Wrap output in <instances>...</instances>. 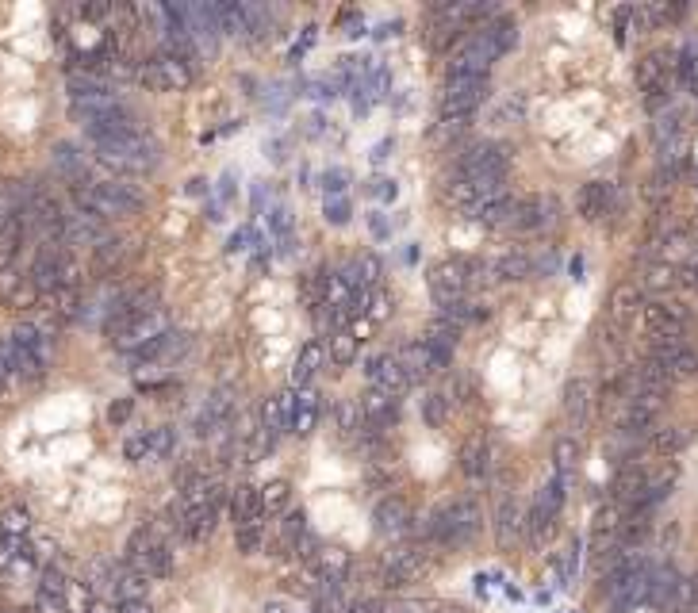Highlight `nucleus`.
<instances>
[{"instance_id": "obj_1", "label": "nucleus", "mask_w": 698, "mask_h": 613, "mask_svg": "<svg viewBox=\"0 0 698 613\" xmlns=\"http://www.w3.org/2000/svg\"><path fill=\"white\" fill-rule=\"evenodd\" d=\"M77 211H89L96 219H116V215H135L142 207V192L127 181H89L73 188Z\"/></svg>"}, {"instance_id": "obj_2", "label": "nucleus", "mask_w": 698, "mask_h": 613, "mask_svg": "<svg viewBox=\"0 0 698 613\" xmlns=\"http://www.w3.org/2000/svg\"><path fill=\"white\" fill-rule=\"evenodd\" d=\"M93 146H96V161H100V165H108V169H116V173H131V177L150 173V169L162 161V146L146 135V131L108 138V142H93Z\"/></svg>"}, {"instance_id": "obj_3", "label": "nucleus", "mask_w": 698, "mask_h": 613, "mask_svg": "<svg viewBox=\"0 0 698 613\" xmlns=\"http://www.w3.org/2000/svg\"><path fill=\"white\" fill-rule=\"evenodd\" d=\"M480 529V506L476 499H453L442 502L430 522H426V541L438 548H461L472 541V533Z\"/></svg>"}, {"instance_id": "obj_4", "label": "nucleus", "mask_w": 698, "mask_h": 613, "mask_svg": "<svg viewBox=\"0 0 698 613\" xmlns=\"http://www.w3.org/2000/svg\"><path fill=\"white\" fill-rule=\"evenodd\" d=\"M139 81L150 92H181L192 85V62L162 50V54H154V58L139 69Z\"/></svg>"}, {"instance_id": "obj_5", "label": "nucleus", "mask_w": 698, "mask_h": 613, "mask_svg": "<svg viewBox=\"0 0 698 613\" xmlns=\"http://www.w3.org/2000/svg\"><path fill=\"white\" fill-rule=\"evenodd\" d=\"M645 330H649L652 341H683V330L691 326V311L675 299H652L645 303Z\"/></svg>"}, {"instance_id": "obj_6", "label": "nucleus", "mask_w": 698, "mask_h": 613, "mask_svg": "<svg viewBox=\"0 0 698 613\" xmlns=\"http://www.w3.org/2000/svg\"><path fill=\"white\" fill-rule=\"evenodd\" d=\"M507 165H511V150L503 142H480V146L465 150L461 177H468V181H503Z\"/></svg>"}, {"instance_id": "obj_7", "label": "nucleus", "mask_w": 698, "mask_h": 613, "mask_svg": "<svg viewBox=\"0 0 698 613\" xmlns=\"http://www.w3.org/2000/svg\"><path fill=\"white\" fill-rule=\"evenodd\" d=\"M488 100V81L484 77H461V81H445L442 92V119L465 123Z\"/></svg>"}, {"instance_id": "obj_8", "label": "nucleus", "mask_w": 698, "mask_h": 613, "mask_svg": "<svg viewBox=\"0 0 698 613\" xmlns=\"http://www.w3.org/2000/svg\"><path fill=\"white\" fill-rule=\"evenodd\" d=\"M169 334V315H165L162 307L158 311H150V315H142L135 318V322H127L119 334H112V345H116L119 353H139V349H146L150 341H158Z\"/></svg>"}, {"instance_id": "obj_9", "label": "nucleus", "mask_w": 698, "mask_h": 613, "mask_svg": "<svg viewBox=\"0 0 698 613\" xmlns=\"http://www.w3.org/2000/svg\"><path fill=\"white\" fill-rule=\"evenodd\" d=\"M426 571H430V548H399L384 560V583L388 587H407V583H419Z\"/></svg>"}, {"instance_id": "obj_10", "label": "nucleus", "mask_w": 698, "mask_h": 613, "mask_svg": "<svg viewBox=\"0 0 698 613\" xmlns=\"http://www.w3.org/2000/svg\"><path fill=\"white\" fill-rule=\"evenodd\" d=\"M70 583L62 564H50L35 583V613H70Z\"/></svg>"}, {"instance_id": "obj_11", "label": "nucleus", "mask_w": 698, "mask_h": 613, "mask_svg": "<svg viewBox=\"0 0 698 613\" xmlns=\"http://www.w3.org/2000/svg\"><path fill=\"white\" fill-rule=\"evenodd\" d=\"M649 361H656L672 380H691L698 376V349L687 341H652Z\"/></svg>"}, {"instance_id": "obj_12", "label": "nucleus", "mask_w": 698, "mask_h": 613, "mask_svg": "<svg viewBox=\"0 0 698 613\" xmlns=\"http://www.w3.org/2000/svg\"><path fill=\"white\" fill-rule=\"evenodd\" d=\"M468 261H442L434 273H430V296L438 299V307H453L461 303L468 292Z\"/></svg>"}, {"instance_id": "obj_13", "label": "nucleus", "mask_w": 698, "mask_h": 613, "mask_svg": "<svg viewBox=\"0 0 698 613\" xmlns=\"http://www.w3.org/2000/svg\"><path fill=\"white\" fill-rule=\"evenodd\" d=\"M507 188H503V181H468V177H457V181L449 184V204L453 207H461L465 215H476L484 204H491L495 196H503Z\"/></svg>"}, {"instance_id": "obj_14", "label": "nucleus", "mask_w": 698, "mask_h": 613, "mask_svg": "<svg viewBox=\"0 0 698 613\" xmlns=\"http://www.w3.org/2000/svg\"><path fill=\"white\" fill-rule=\"evenodd\" d=\"M365 376H369V384H373L376 391H384V395H392V399H399V395L411 387V376L403 372V364H399L392 353H376V357H369Z\"/></svg>"}, {"instance_id": "obj_15", "label": "nucleus", "mask_w": 698, "mask_h": 613, "mask_svg": "<svg viewBox=\"0 0 698 613\" xmlns=\"http://www.w3.org/2000/svg\"><path fill=\"white\" fill-rule=\"evenodd\" d=\"M373 522H376V533H380V537H403V533L411 529V522H415L411 502L403 499V495H388V499H380L373 510Z\"/></svg>"}, {"instance_id": "obj_16", "label": "nucleus", "mask_w": 698, "mask_h": 613, "mask_svg": "<svg viewBox=\"0 0 698 613\" xmlns=\"http://www.w3.org/2000/svg\"><path fill=\"white\" fill-rule=\"evenodd\" d=\"M614 204H618V192H614V184L606 181H587L580 188V196H576V211H580V219H587V223L606 219L614 211Z\"/></svg>"}, {"instance_id": "obj_17", "label": "nucleus", "mask_w": 698, "mask_h": 613, "mask_svg": "<svg viewBox=\"0 0 698 613\" xmlns=\"http://www.w3.org/2000/svg\"><path fill=\"white\" fill-rule=\"evenodd\" d=\"M522 529H526V510H522V502L514 495H507L499 502V510H495V545L503 552H511L522 541Z\"/></svg>"}, {"instance_id": "obj_18", "label": "nucleus", "mask_w": 698, "mask_h": 613, "mask_svg": "<svg viewBox=\"0 0 698 613\" xmlns=\"http://www.w3.org/2000/svg\"><path fill=\"white\" fill-rule=\"evenodd\" d=\"M104 238H108L104 219H96L89 211H70L66 215V234H62L66 246H100Z\"/></svg>"}, {"instance_id": "obj_19", "label": "nucleus", "mask_w": 698, "mask_h": 613, "mask_svg": "<svg viewBox=\"0 0 698 613\" xmlns=\"http://www.w3.org/2000/svg\"><path fill=\"white\" fill-rule=\"evenodd\" d=\"M668 81H672V58L668 54H649L637 62V89L652 96V92H668Z\"/></svg>"}, {"instance_id": "obj_20", "label": "nucleus", "mask_w": 698, "mask_h": 613, "mask_svg": "<svg viewBox=\"0 0 698 613\" xmlns=\"http://www.w3.org/2000/svg\"><path fill=\"white\" fill-rule=\"evenodd\" d=\"M641 311H645V288H641V284L626 280V284H618V288L610 292V318H614L618 326H626L629 318H637Z\"/></svg>"}, {"instance_id": "obj_21", "label": "nucleus", "mask_w": 698, "mask_h": 613, "mask_svg": "<svg viewBox=\"0 0 698 613\" xmlns=\"http://www.w3.org/2000/svg\"><path fill=\"white\" fill-rule=\"evenodd\" d=\"M553 200H541V196H514V211H511V227L514 230H534L541 223H549L553 215Z\"/></svg>"}, {"instance_id": "obj_22", "label": "nucleus", "mask_w": 698, "mask_h": 613, "mask_svg": "<svg viewBox=\"0 0 698 613\" xmlns=\"http://www.w3.org/2000/svg\"><path fill=\"white\" fill-rule=\"evenodd\" d=\"M231 518H234V529H238V525H261L269 518L265 506H261V487H238V491H234Z\"/></svg>"}, {"instance_id": "obj_23", "label": "nucleus", "mask_w": 698, "mask_h": 613, "mask_svg": "<svg viewBox=\"0 0 698 613\" xmlns=\"http://www.w3.org/2000/svg\"><path fill=\"white\" fill-rule=\"evenodd\" d=\"M307 568L319 575V583H342L349 575V552H342V548H319L307 560Z\"/></svg>"}, {"instance_id": "obj_24", "label": "nucleus", "mask_w": 698, "mask_h": 613, "mask_svg": "<svg viewBox=\"0 0 698 613\" xmlns=\"http://www.w3.org/2000/svg\"><path fill=\"white\" fill-rule=\"evenodd\" d=\"M234 414V391L231 387H223V391H215L208 399V407L200 410V418H196V433H215L223 422H231Z\"/></svg>"}, {"instance_id": "obj_25", "label": "nucleus", "mask_w": 698, "mask_h": 613, "mask_svg": "<svg viewBox=\"0 0 698 613\" xmlns=\"http://www.w3.org/2000/svg\"><path fill=\"white\" fill-rule=\"evenodd\" d=\"M27 230L31 227H27L24 211L12 215V223L0 230V273H4V269H16V257H20V250H24Z\"/></svg>"}, {"instance_id": "obj_26", "label": "nucleus", "mask_w": 698, "mask_h": 613, "mask_svg": "<svg viewBox=\"0 0 698 613\" xmlns=\"http://www.w3.org/2000/svg\"><path fill=\"white\" fill-rule=\"evenodd\" d=\"M491 468V445L484 433H476V437H468L465 445H461V472L468 479H484Z\"/></svg>"}, {"instance_id": "obj_27", "label": "nucleus", "mask_w": 698, "mask_h": 613, "mask_svg": "<svg viewBox=\"0 0 698 613\" xmlns=\"http://www.w3.org/2000/svg\"><path fill=\"white\" fill-rule=\"evenodd\" d=\"M323 361H326L323 345H319V341H307L300 349V357H296V364H292V387L303 391V387L315 380V372L323 368Z\"/></svg>"}, {"instance_id": "obj_28", "label": "nucleus", "mask_w": 698, "mask_h": 613, "mask_svg": "<svg viewBox=\"0 0 698 613\" xmlns=\"http://www.w3.org/2000/svg\"><path fill=\"white\" fill-rule=\"evenodd\" d=\"M219 510L223 506H204V510H192V514H185L181 518V537L185 541H208L211 533H215V525H219Z\"/></svg>"}, {"instance_id": "obj_29", "label": "nucleus", "mask_w": 698, "mask_h": 613, "mask_svg": "<svg viewBox=\"0 0 698 613\" xmlns=\"http://www.w3.org/2000/svg\"><path fill=\"white\" fill-rule=\"evenodd\" d=\"M54 165H58V173H62L66 181H73V188H77V184H89L85 154H77V146H70V142H58V146H54Z\"/></svg>"}, {"instance_id": "obj_30", "label": "nucleus", "mask_w": 698, "mask_h": 613, "mask_svg": "<svg viewBox=\"0 0 698 613\" xmlns=\"http://www.w3.org/2000/svg\"><path fill=\"white\" fill-rule=\"evenodd\" d=\"M480 35H484V39L491 43V50L503 58L507 50H514V46H518V23H514L511 16H495V20H491Z\"/></svg>"}, {"instance_id": "obj_31", "label": "nucleus", "mask_w": 698, "mask_h": 613, "mask_svg": "<svg viewBox=\"0 0 698 613\" xmlns=\"http://www.w3.org/2000/svg\"><path fill=\"white\" fill-rule=\"evenodd\" d=\"M491 276H495V280H526V276H534V261H530V253H522V250L503 253V257L491 265Z\"/></svg>"}, {"instance_id": "obj_32", "label": "nucleus", "mask_w": 698, "mask_h": 613, "mask_svg": "<svg viewBox=\"0 0 698 613\" xmlns=\"http://www.w3.org/2000/svg\"><path fill=\"white\" fill-rule=\"evenodd\" d=\"M315 426H319V395L303 387L300 403H296V414H292V426H288V430L300 433V437H307V433L315 430Z\"/></svg>"}, {"instance_id": "obj_33", "label": "nucleus", "mask_w": 698, "mask_h": 613, "mask_svg": "<svg viewBox=\"0 0 698 613\" xmlns=\"http://www.w3.org/2000/svg\"><path fill=\"white\" fill-rule=\"evenodd\" d=\"M396 361L403 364V372H407L411 380H426V376H434V368H430V353H426V345H422V341H415V345H403Z\"/></svg>"}, {"instance_id": "obj_34", "label": "nucleus", "mask_w": 698, "mask_h": 613, "mask_svg": "<svg viewBox=\"0 0 698 613\" xmlns=\"http://www.w3.org/2000/svg\"><path fill=\"white\" fill-rule=\"evenodd\" d=\"M511 211H514V196H495L491 204H484L472 219L480 223V227H511Z\"/></svg>"}, {"instance_id": "obj_35", "label": "nucleus", "mask_w": 698, "mask_h": 613, "mask_svg": "<svg viewBox=\"0 0 698 613\" xmlns=\"http://www.w3.org/2000/svg\"><path fill=\"white\" fill-rule=\"evenodd\" d=\"M587 395H591L587 380H572V384L564 387V414H568L576 426L587 418Z\"/></svg>"}, {"instance_id": "obj_36", "label": "nucleus", "mask_w": 698, "mask_h": 613, "mask_svg": "<svg viewBox=\"0 0 698 613\" xmlns=\"http://www.w3.org/2000/svg\"><path fill=\"white\" fill-rule=\"evenodd\" d=\"M334 422H338V433H342V437H361V430H365L361 407L349 403V399H342V403L334 407Z\"/></svg>"}, {"instance_id": "obj_37", "label": "nucleus", "mask_w": 698, "mask_h": 613, "mask_svg": "<svg viewBox=\"0 0 698 613\" xmlns=\"http://www.w3.org/2000/svg\"><path fill=\"white\" fill-rule=\"evenodd\" d=\"M357 334L353 330H338V334H330V361L334 364H353V357H357Z\"/></svg>"}, {"instance_id": "obj_38", "label": "nucleus", "mask_w": 698, "mask_h": 613, "mask_svg": "<svg viewBox=\"0 0 698 613\" xmlns=\"http://www.w3.org/2000/svg\"><path fill=\"white\" fill-rule=\"evenodd\" d=\"M292 499V487L284 483V479H269L265 487H261V506H265V514H280L284 506Z\"/></svg>"}, {"instance_id": "obj_39", "label": "nucleus", "mask_w": 698, "mask_h": 613, "mask_svg": "<svg viewBox=\"0 0 698 613\" xmlns=\"http://www.w3.org/2000/svg\"><path fill=\"white\" fill-rule=\"evenodd\" d=\"M683 445H687V430H679V426H668V430L652 433V453L675 456L679 449H683Z\"/></svg>"}, {"instance_id": "obj_40", "label": "nucleus", "mask_w": 698, "mask_h": 613, "mask_svg": "<svg viewBox=\"0 0 698 613\" xmlns=\"http://www.w3.org/2000/svg\"><path fill=\"white\" fill-rule=\"evenodd\" d=\"M173 449H177V430H173V426L150 430V460H169Z\"/></svg>"}, {"instance_id": "obj_41", "label": "nucleus", "mask_w": 698, "mask_h": 613, "mask_svg": "<svg viewBox=\"0 0 698 613\" xmlns=\"http://www.w3.org/2000/svg\"><path fill=\"white\" fill-rule=\"evenodd\" d=\"M261 541H265V522H261V525H238V529H234V545H238V552H242V556H254V552H261Z\"/></svg>"}, {"instance_id": "obj_42", "label": "nucleus", "mask_w": 698, "mask_h": 613, "mask_svg": "<svg viewBox=\"0 0 698 613\" xmlns=\"http://www.w3.org/2000/svg\"><path fill=\"white\" fill-rule=\"evenodd\" d=\"M526 529H530V537H534L537 545H541V541H549V537H553V529H557V518H553V514H545V510H541V506L534 502V510L526 514Z\"/></svg>"}, {"instance_id": "obj_43", "label": "nucleus", "mask_w": 698, "mask_h": 613, "mask_svg": "<svg viewBox=\"0 0 698 613\" xmlns=\"http://www.w3.org/2000/svg\"><path fill=\"white\" fill-rule=\"evenodd\" d=\"M422 418H426V426H430V430H442L445 418H449V399H445V395H438V391H434V395H426V399H422Z\"/></svg>"}, {"instance_id": "obj_44", "label": "nucleus", "mask_w": 698, "mask_h": 613, "mask_svg": "<svg viewBox=\"0 0 698 613\" xmlns=\"http://www.w3.org/2000/svg\"><path fill=\"white\" fill-rule=\"evenodd\" d=\"M123 456H127L131 464H142V460H150V430H146V433H131V437L123 441Z\"/></svg>"}, {"instance_id": "obj_45", "label": "nucleus", "mask_w": 698, "mask_h": 613, "mask_svg": "<svg viewBox=\"0 0 698 613\" xmlns=\"http://www.w3.org/2000/svg\"><path fill=\"white\" fill-rule=\"evenodd\" d=\"M323 215H326V223H330V227H346L353 211H349L346 196H334V200H326V204H323Z\"/></svg>"}, {"instance_id": "obj_46", "label": "nucleus", "mask_w": 698, "mask_h": 613, "mask_svg": "<svg viewBox=\"0 0 698 613\" xmlns=\"http://www.w3.org/2000/svg\"><path fill=\"white\" fill-rule=\"evenodd\" d=\"M672 284H675V269L668 265V261L652 265L649 276H645V288H652V292H664V288H672Z\"/></svg>"}, {"instance_id": "obj_47", "label": "nucleus", "mask_w": 698, "mask_h": 613, "mask_svg": "<svg viewBox=\"0 0 698 613\" xmlns=\"http://www.w3.org/2000/svg\"><path fill=\"white\" fill-rule=\"evenodd\" d=\"M557 476H568L572 472V464H576V441L572 437H560L557 441Z\"/></svg>"}, {"instance_id": "obj_48", "label": "nucleus", "mask_w": 698, "mask_h": 613, "mask_svg": "<svg viewBox=\"0 0 698 613\" xmlns=\"http://www.w3.org/2000/svg\"><path fill=\"white\" fill-rule=\"evenodd\" d=\"M576 571H580V545H572L564 552V560H560V587H572Z\"/></svg>"}, {"instance_id": "obj_49", "label": "nucleus", "mask_w": 698, "mask_h": 613, "mask_svg": "<svg viewBox=\"0 0 698 613\" xmlns=\"http://www.w3.org/2000/svg\"><path fill=\"white\" fill-rule=\"evenodd\" d=\"M357 273H361V284H365V292H373L376 284H380V261L376 257H357Z\"/></svg>"}, {"instance_id": "obj_50", "label": "nucleus", "mask_w": 698, "mask_h": 613, "mask_svg": "<svg viewBox=\"0 0 698 613\" xmlns=\"http://www.w3.org/2000/svg\"><path fill=\"white\" fill-rule=\"evenodd\" d=\"M349 184V173L346 169H326L323 173V188H326V200H334V196H342Z\"/></svg>"}, {"instance_id": "obj_51", "label": "nucleus", "mask_w": 698, "mask_h": 613, "mask_svg": "<svg viewBox=\"0 0 698 613\" xmlns=\"http://www.w3.org/2000/svg\"><path fill=\"white\" fill-rule=\"evenodd\" d=\"M131 410H135V403H131V399H116V403L108 407V422H112V426H123V422L131 418Z\"/></svg>"}, {"instance_id": "obj_52", "label": "nucleus", "mask_w": 698, "mask_h": 613, "mask_svg": "<svg viewBox=\"0 0 698 613\" xmlns=\"http://www.w3.org/2000/svg\"><path fill=\"white\" fill-rule=\"evenodd\" d=\"M369 192H373V196H380V200H396V181H384V177H380V181H373L369 184Z\"/></svg>"}, {"instance_id": "obj_53", "label": "nucleus", "mask_w": 698, "mask_h": 613, "mask_svg": "<svg viewBox=\"0 0 698 613\" xmlns=\"http://www.w3.org/2000/svg\"><path fill=\"white\" fill-rule=\"evenodd\" d=\"M679 280L687 284V288H698V253L683 265V273H679Z\"/></svg>"}, {"instance_id": "obj_54", "label": "nucleus", "mask_w": 698, "mask_h": 613, "mask_svg": "<svg viewBox=\"0 0 698 613\" xmlns=\"http://www.w3.org/2000/svg\"><path fill=\"white\" fill-rule=\"evenodd\" d=\"M273 230H277V234H288V230H292V215H288V207H277V211H273Z\"/></svg>"}, {"instance_id": "obj_55", "label": "nucleus", "mask_w": 698, "mask_h": 613, "mask_svg": "<svg viewBox=\"0 0 698 613\" xmlns=\"http://www.w3.org/2000/svg\"><path fill=\"white\" fill-rule=\"evenodd\" d=\"M384 613H426V610H422L419 602H396V606H388Z\"/></svg>"}, {"instance_id": "obj_56", "label": "nucleus", "mask_w": 698, "mask_h": 613, "mask_svg": "<svg viewBox=\"0 0 698 613\" xmlns=\"http://www.w3.org/2000/svg\"><path fill=\"white\" fill-rule=\"evenodd\" d=\"M265 613H296V610H292V602H284V598H273V602H265Z\"/></svg>"}, {"instance_id": "obj_57", "label": "nucleus", "mask_w": 698, "mask_h": 613, "mask_svg": "<svg viewBox=\"0 0 698 613\" xmlns=\"http://www.w3.org/2000/svg\"><path fill=\"white\" fill-rule=\"evenodd\" d=\"M369 227H373L376 238H388V234H392V230H388V223H384L380 215H373V219H369Z\"/></svg>"}, {"instance_id": "obj_58", "label": "nucleus", "mask_w": 698, "mask_h": 613, "mask_svg": "<svg viewBox=\"0 0 698 613\" xmlns=\"http://www.w3.org/2000/svg\"><path fill=\"white\" fill-rule=\"evenodd\" d=\"M116 613H150V602H127V606H119Z\"/></svg>"}, {"instance_id": "obj_59", "label": "nucleus", "mask_w": 698, "mask_h": 613, "mask_svg": "<svg viewBox=\"0 0 698 613\" xmlns=\"http://www.w3.org/2000/svg\"><path fill=\"white\" fill-rule=\"evenodd\" d=\"M664 613H672V610H664Z\"/></svg>"}]
</instances>
